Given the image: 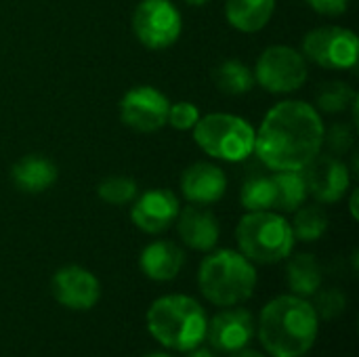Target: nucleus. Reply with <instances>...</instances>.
Wrapping results in <instances>:
<instances>
[{
  "instance_id": "obj_1",
  "label": "nucleus",
  "mask_w": 359,
  "mask_h": 357,
  "mask_svg": "<svg viewBox=\"0 0 359 357\" xmlns=\"http://www.w3.org/2000/svg\"><path fill=\"white\" fill-rule=\"evenodd\" d=\"M324 120L301 99L276 103L255 137V156L269 170H303L324 147Z\"/></svg>"
},
{
  "instance_id": "obj_2",
  "label": "nucleus",
  "mask_w": 359,
  "mask_h": 357,
  "mask_svg": "<svg viewBox=\"0 0 359 357\" xmlns=\"http://www.w3.org/2000/svg\"><path fill=\"white\" fill-rule=\"evenodd\" d=\"M320 330L313 305L297 295H282L269 301L259 318V341L271 357L305 356Z\"/></svg>"
},
{
  "instance_id": "obj_3",
  "label": "nucleus",
  "mask_w": 359,
  "mask_h": 357,
  "mask_svg": "<svg viewBox=\"0 0 359 357\" xmlns=\"http://www.w3.org/2000/svg\"><path fill=\"white\" fill-rule=\"evenodd\" d=\"M145 322L149 335L166 349L187 353L206 341V311L187 295H166L156 299L147 309Z\"/></svg>"
},
{
  "instance_id": "obj_4",
  "label": "nucleus",
  "mask_w": 359,
  "mask_h": 357,
  "mask_svg": "<svg viewBox=\"0 0 359 357\" xmlns=\"http://www.w3.org/2000/svg\"><path fill=\"white\" fill-rule=\"evenodd\" d=\"M202 297L217 307H236L257 288V269L240 250H210L198 269Z\"/></svg>"
},
{
  "instance_id": "obj_5",
  "label": "nucleus",
  "mask_w": 359,
  "mask_h": 357,
  "mask_svg": "<svg viewBox=\"0 0 359 357\" xmlns=\"http://www.w3.org/2000/svg\"><path fill=\"white\" fill-rule=\"evenodd\" d=\"M240 252L259 265H273L292 255L294 234L290 221L276 210L246 213L236 227Z\"/></svg>"
},
{
  "instance_id": "obj_6",
  "label": "nucleus",
  "mask_w": 359,
  "mask_h": 357,
  "mask_svg": "<svg viewBox=\"0 0 359 357\" xmlns=\"http://www.w3.org/2000/svg\"><path fill=\"white\" fill-rule=\"evenodd\" d=\"M191 130L198 147L215 160L244 162L255 154L257 130L242 116L212 112L200 116L198 124Z\"/></svg>"
},
{
  "instance_id": "obj_7",
  "label": "nucleus",
  "mask_w": 359,
  "mask_h": 357,
  "mask_svg": "<svg viewBox=\"0 0 359 357\" xmlns=\"http://www.w3.org/2000/svg\"><path fill=\"white\" fill-rule=\"evenodd\" d=\"M255 82L273 95H288L301 90L309 78V63L301 50L288 44L267 46L252 69Z\"/></svg>"
},
{
  "instance_id": "obj_8",
  "label": "nucleus",
  "mask_w": 359,
  "mask_h": 357,
  "mask_svg": "<svg viewBox=\"0 0 359 357\" xmlns=\"http://www.w3.org/2000/svg\"><path fill=\"white\" fill-rule=\"evenodd\" d=\"M301 53L324 69H353L358 65L359 40L349 27L322 25L303 38Z\"/></svg>"
},
{
  "instance_id": "obj_9",
  "label": "nucleus",
  "mask_w": 359,
  "mask_h": 357,
  "mask_svg": "<svg viewBox=\"0 0 359 357\" xmlns=\"http://www.w3.org/2000/svg\"><path fill=\"white\" fill-rule=\"evenodd\" d=\"M133 32L143 46L164 50L181 38L183 19L170 0H141L133 13Z\"/></svg>"
},
{
  "instance_id": "obj_10",
  "label": "nucleus",
  "mask_w": 359,
  "mask_h": 357,
  "mask_svg": "<svg viewBox=\"0 0 359 357\" xmlns=\"http://www.w3.org/2000/svg\"><path fill=\"white\" fill-rule=\"evenodd\" d=\"M170 101L154 86H135L120 99V120L137 133H156L166 126Z\"/></svg>"
},
{
  "instance_id": "obj_11",
  "label": "nucleus",
  "mask_w": 359,
  "mask_h": 357,
  "mask_svg": "<svg viewBox=\"0 0 359 357\" xmlns=\"http://www.w3.org/2000/svg\"><path fill=\"white\" fill-rule=\"evenodd\" d=\"M303 177L309 196L320 204L341 202L351 187L349 166L334 154H318L303 168Z\"/></svg>"
},
{
  "instance_id": "obj_12",
  "label": "nucleus",
  "mask_w": 359,
  "mask_h": 357,
  "mask_svg": "<svg viewBox=\"0 0 359 357\" xmlns=\"http://www.w3.org/2000/svg\"><path fill=\"white\" fill-rule=\"evenodd\" d=\"M50 292L59 305L72 311L93 309L101 299V284L95 274L80 265H65L55 271Z\"/></svg>"
},
{
  "instance_id": "obj_13",
  "label": "nucleus",
  "mask_w": 359,
  "mask_h": 357,
  "mask_svg": "<svg viewBox=\"0 0 359 357\" xmlns=\"http://www.w3.org/2000/svg\"><path fill=\"white\" fill-rule=\"evenodd\" d=\"M130 208V221L137 229H141L143 234H162L168 227L175 225L181 204L179 198L175 196V191L164 189V187H156V189H147L141 196H137Z\"/></svg>"
},
{
  "instance_id": "obj_14",
  "label": "nucleus",
  "mask_w": 359,
  "mask_h": 357,
  "mask_svg": "<svg viewBox=\"0 0 359 357\" xmlns=\"http://www.w3.org/2000/svg\"><path fill=\"white\" fill-rule=\"evenodd\" d=\"M255 318L248 309H229L225 307L217 314L206 328V341L217 351L238 353L246 349L255 337Z\"/></svg>"
},
{
  "instance_id": "obj_15",
  "label": "nucleus",
  "mask_w": 359,
  "mask_h": 357,
  "mask_svg": "<svg viewBox=\"0 0 359 357\" xmlns=\"http://www.w3.org/2000/svg\"><path fill=\"white\" fill-rule=\"evenodd\" d=\"M181 191L189 204H217L227 191V175L221 166L210 162H196L181 175Z\"/></svg>"
},
{
  "instance_id": "obj_16",
  "label": "nucleus",
  "mask_w": 359,
  "mask_h": 357,
  "mask_svg": "<svg viewBox=\"0 0 359 357\" xmlns=\"http://www.w3.org/2000/svg\"><path fill=\"white\" fill-rule=\"evenodd\" d=\"M175 223L181 242L191 250L210 252L219 244L221 227L217 217L206 206H198V204L185 206L183 210H179Z\"/></svg>"
},
{
  "instance_id": "obj_17",
  "label": "nucleus",
  "mask_w": 359,
  "mask_h": 357,
  "mask_svg": "<svg viewBox=\"0 0 359 357\" xmlns=\"http://www.w3.org/2000/svg\"><path fill=\"white\" fill-rule=\"evenodd\" d=\"M185 265V252L181 246L168 240H156L141 250L139 267L154 282L175 280Z\"/></svg>"
},
{
  "instance_id": "obj_18",
  "label": "nucleus",
  "mask_w": 359,
  "mask_h": 357,
  "mask_svg": "<svg viewBox=\"0 0 359 357\" xmlns=\"http://www.w3.org/2000/svg\"><path fill=\"white\" fill-rule=\"evenodd\" d=\"M57 177H59L57 166L44 156H25L11 170V179L15 187L23 194L46 191L53 187Z\"/></svg>"
},
{
  "instance_id": "obj_19",
  "label": "nucleus",
  "mask_w": 359,
  "mask_h": 357,
  "mask_svg": "<svg viewBox=\"0 0 359 357\" xmlns=\"http://www.w3.org/2000/svg\"><path fill=\"white\" fill-rule=\"evenodd\" d=\"M276 13V0H225V19L244 34L261 32Z\"/></svg>"
},
{
  "instance_id": "obj_20",
  "label": "nucleus",
  "mask_w": 359,
  "mask_h": 357,
  "mask_svg": "<svg viewBox=\"0 0 359 357\" xmlns=\"http://www.w3.org/2000/svg\"><path fill=\"white\" fill-rule=\"evenodd\" d=\"M286 282L292 295L303 297V299L313 297L322 286V267L318 259L309 252L294 255L286 265Z\"/></svg>"
},
{
  "instance_id": "obj_21",
  "label": "nucleus",
  "mask_w": 359,
  "mask_h": 357,
  "mask_svg": "<svg viewBox=\"0 0 359 357\" xmlns=\"http://www.w3.org/2000/svg\"><path fill=\"white\" fill-rule=\"evenodd\" d=\"M240 204L246 213L273 210L276 208V183L273 175L252 170L244 177L240 187Z\"/></svg>"
},
{
  "instance_id": "obj_22",
  "label": "nucleus",
  "mask_w": 359,
  "mask_h": 357,
  "mask_svg": "<svg viewBox=\"0 0 359 357\" xmlns=\"http://www.w3.org/2000/svg\"><path fill=\"white\" fill-rule=\"evenodd\" d=\"M273 183H276V208H273L276 213H294L309 198L303 170H276Z\"/></svg>"
},
{
  "instance_id": "obj_23",
  "label": "nucleus",
  "mask_w": 359,
  "mask_h": 357,
  "mask_svg": "<svg viewBox=\"0 0 359 357\" xmlns=\"http://www.w3.org/2000/svg\"><path fill=\"white\" fill-rule=\"evenodd\" d=\"M212 80L217 88L225 95H246L257 84L252 69L238 59L221 61L212 72Z\"/></svg>"
},
{
  "instance_id": "obj_24",
  "label": "nucleus",
  "mask_w": 359,
  "mask_h": 357,
  "mask_svg": "<svg viewBox=\"0 0 359 357\" xmlns=\"http://www.w3.org/2000/svg\"><path fill=\"white\" fill-rule=\"evenodd\" d=\"M294 240L301 242H318L328 231V215L318 204H303L294 210V219L290 223Z\"/></svg>"
},
{
  "instance_id": "obj_25",
  "label": "nucleus",
  "mask_w": 359,
  "mask_h": 357,
  "mask_svg": "<svg viewBox=\"0 0 359 357\" xmlns=\"http://www.w3.org/2000/svg\"><path fill=\"white\" fill-rule=\"evenodd\" d=\"M358 101V93L347 82H326L318 88L316 109L324 114H341L347 112Z\"/></svg>"
},
{
  "instance_id": "obj_26",
  "label": "nucleus",
  "mask_w": 359,
  "mask_h": 357,
  "mask_svg": "<svg viewBox=\"0 0 359 357\" xmlns=\"http://www.w3.org/2000/svg\"><path fill=\"white\" fill-rule=\"evenodd\" d=\"M97 196L105 204L124 206V204H130L139 196V187H137V181L135 179L124 177V175H114V177L103 179L97 185Z\"/></svg>"
},
{
  "instance_id": "obj_27",
  "label": "nucleus",
  "mask_w": 359,
  "mask_h": 357,
  "mask_svg": "<svg viewBox=\"0 0 359 357\" xmlns=\"http://www.w3.org/2000/svg\"><path fill=\"white\" fill-rule=\"evenodd\" d=\"M316 297H318V299H316L313 309H316L318 318H322V320H334V318H339V316L345 311V307H347V297H345V292H341V290H337V288L318 290Z\"/></svg>"
},
{
  "instance_id": "obj_28",
  "label": "nucleus",
  "mask_w": 359,
  "mask_h": 357,
  "mask_svg": "<svg viewBox=\"0 0 359 357\" xmlns=\"http://www.w3.org/2000/svg\"><path fill=\"white\" fill-rule=\"evenodd\" d=\"M200 109L189 103V101H179V103H170L168 107V118H166V124H170L175 130H191L198 120H200Z\"/></svg>"
},
{
  "instance_id": "obj_29",
  "label": "nucleus",
  "mask_w": 359,
  "mask_h": 357,
  "mask_svg": "<svg viewBox=\"0 0 359 357\" xmlns=\"http://www.w3.org/2000/svg\"><path fill=\"white\" fill-rule=\"evenodd\" d=\"M353 139H355V133L347 122H337L328 130H324V143L330 147V154L334 156L347 154L353 147Z\"/></svg>"
},
{
  "instance_id": "obj_30",
  "label": "nucleus",
  "mask_w": 359,
  "mask_h": 357,
  "mask_svg": "<svg viewBox=\"0 0 359 357\" xmlns=\"http://www.w3.org/2000/svg\"><path fill=\"white\" fill-rule=\"evenodd\" d=\"M307 2L320 15H330V17L343 15L349 8V0H307Z\"/></svg>"
},
{
  "instance_id": "obj_31",
  "label": "nucleus",
  "mask_w": 359,
  "mask_h": 357,
  "mask_svg": "<svg viewBox=\"0 0 359 357\" xmlns=\"http://www.w3.org/2000/svg\"><path fill=\"white\" fill-rule=\"evenodd\" d=\"M189 356L187 357H215V353L208 349V347H204V343L202 345H198L196 349H191V351H187Z\"/></svg>"
},
{
  "instance_id": "obj_32",
  "label": "nucleus",
  "mask_w": 359,
  "mask_h": 357,
  "mask_svg": "<svg viewBox=\"0 0 359 357\" xmlns=\"http://www.w3.org/2000/svg\"><path fill=\"white\" fill-rule=\"evenodd\" d=\"M351 215H353V219H358V191L353 189V194H351Z\"/></svg>"
},
{
  "instance_id": "obj_33",
  "label": "nucleus",
  "mask_w": 359,
  "mask_h": 357,
  "mask_svg": "<svg viewBox=\"0 0 359 357\" xmlns=\"http://www.w3.org/2000/svg\"><path fill=\"white\" fill-rule=\"evenodd\" d=\"M236 357H265L263 353H259V351H252V349H242V351H238V356Z\"/></svg>"
},
{
  "instance_id": "obj_34",
  "label": "nucleus",
  "mask_w": 359,
  "mask_h": 357,
  "mask_svg": "<svg viewBox=\"0 0 359 357\" xmlns=\"http://www.w3.org/2000/svg\"><path fill=\"white\" fill-rule=\"evenodd\" d=\"M183 2H187V4H191V6H204V4L210 2V0H183Z\"/></svg>"
},
{
  "instance_id": "obj_35",
  "label": "nucleus",
  "mask_w": 359,
  "mask_h": 357,
  "mask_svg": "<svg viewBox=\"0 0 359 357\" xmlns=\"http://www.w3.org/2000/svg\"><path fill=\"white\" fill-rule=\"evenodd\" d=\"M143 357H172V356H168V353H160V351H154V353H147V356H143Z\"/></svg>"
}]
</instances>
